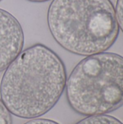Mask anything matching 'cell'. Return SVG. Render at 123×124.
I'll list each match as a JSON object with an SVG mask.
<instances>
[{
    "instance_id": "cell-1",
    "label": "cell",
    "mask_w": 123,
    "mask_h": 124,
    "mask_svg": "<svg viewBox=\"0 0 123 124\" xmlns=\"http://www.w3.org/2000/svg\"><path fill=\"white\" fill-rule=\"evenodd\" d=\"M60 57L43 44L21 52L8 65L0 83L1 100L18 118L33 119L51 110L66 86Z\"/></svg>"
},
{
    "instance_id": "cell-2",
    "label": "cell",
    "mask_w": 123,
    "mask_h": 124,
    "mask_svg": "<svg viewBox=\"0 0 123 124\" xmlns=\"http://www.w3.org/2000/svg\"><path fill=\"white\" fill-rule=\"evenodd\" d=\"M47 23L52 36L62 47L82 56L106 52L120 32L110 0H53Z\"/></svg>"
},
{
    "instance_id": "cell-3",
    "label": "cell",
    "mask_w": 123,
    "mask_h": 124,
    "mask_svg": "<svg viewBox=\"0 0 123 124\" xmlns=\"http://www.w3.org/2000/svg\"><path fill=\"white\" fill-rule=\"evenodd\" d=\"M71 108L84 116L104 115L123 105V57L112 52L87 56L66 82Z\"/></svg>"
},
{
    "instance_id": "cell-4",
    "label": "cell",
    "mask_w": 123,
    "mask_h": 124,
    "mask_svg": "<svg viewBox=\"0 0 123 124\" xmlns=\"http://www.w3.org/2000/svg\"><path fill=\"white\" fill-rule=\"evenodd\" d=\"M24 44V33L18 20L9 12L0 9V71L20 54Z\"/></svg>"
},
{
    "instance_id": "cell-5",
    "label": "cell",
    "mask_w": 123,
    "mask_h": 124,
    "mask_svg": "<svg viewBox=\"0 0 123 124\" xmlns=\"http://www.w3.org/2000/svg\"><path fill=\"white\" fill-rule=\"evenodd\" d=\"M76 124H123V123L113 116L104 114L88 116Z\"/></svg>"
},
{
    "instance_id": "cell-6",
    "label": "cell",
    "mask_w": 123,
    "mask_h": 124,
    "mask_svg": "<svg viewBox=\"0 0 123 124\" xmlns=\"http://www.w3.org/2000/svg\"><path fill=\"white\" fill-rule=\"evenodd\" d=\"M0 124H12V115L0 99Z\"/></svg>"
},
{
    "instance_id": "cell-7",
    "label": "cell",
    "mask_w": 123,
    "mask_h": 124,
    "mask_svg": "<svg viewBox=\"0 0 123 124\" xmlns=\"http://www.w3.org/2000/svg\"><path fill=\"white\" fill-rule=\"evenodd\" d=\"M115 13L119 27L123 32V0L117 1Z\"/></svg>"
},
{
    "instance_id": "cell-8",
    "label": "cell",
    "mask_w": 123,
    "mask_h": 124,
    "mask_svg": "<svg viewBox=\"0 0 123 124\" xmlns=\"http://www.w3.org/2000/svg\"><path fill=\"white\" fill-rule=\"evenodd\" d=\"M24 124H59L57 122L46 118H33Z\"/></svg>"
},
{
    "instance_id": "cell-9",
    "label": "cell",
    "mask_w": 123,
    "mask_h": 124,
    "mask_svg": "<svg viewBox=\"0 0 123 124\" xmlns=\"http://www.w3.org/2000/svg\"><path fill=\"white\" fill-rule=\"evenodd\" d=\"M28 1H30L32 2H44V1H46L49 0H28Z\"/></svg>"
},
{
    "instance_id": "cell-10",
    "label": "cell",
    "mask_w": 123,
    "mask_h": 124,
    "mask_svg": "<svg viewBox=\"0 0 123 124\" xmlns=\"http://www.w3.org/2000/svg\"><path fill=\"white\" fill-rule=\"evenodd\" d=\"M1 1V0H0V1Z\"/></svg>"
}]
</instances>
